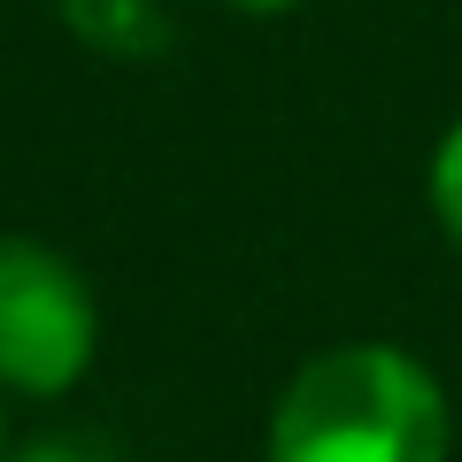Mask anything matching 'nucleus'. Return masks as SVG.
Returning <instances> with one entry per match:
<instances>
[{"mask_svg":"<svg viewBox=\"0 0 462 462\" xmlns=\"http://www.w3.org/2000/svg\"><path fill=\"white\" fill-rule=\"evenodd\" d=\"M263 462H455V401L401 339H331L278 385Z\"/></svg>","mask_w":462,"mask_h":462,"instance_id":"f257e3e1","label":"nucleus"},{"mask_svg":"<svg viewBox=\"0 0 462 462\" xmlns=\"http://www.w3.org/2000/svg\"><path fill=\"white\" fill-rule=\"evenodd\" d=\"M93 355H100L93 278L54 239L0 231V393L62 401L85 385Z\"/></svg>","mask_w":462,"mask_h":462,"instance_id":"f03ea898","label":"nucleus"},{"mask_svg":"<svg viewBox=\"0 0 462 462\" xmlns=\"http://www.w3.org/2000/svg\"><path fill=\"white\" fill-rule=\"evenodd\" d=\"M54 16L85 54H108V62H154L170 47L162 0H54Z\"/></svg>","mask_w":462,"mask_h":462,"instance_id":"7ed1b4c3","label":"nucleus"},{"mask_svg":"<svg viewBox=\"0 0 462 462\" xmlns=\"http://www.w3.org/2000/svg\"><path fill=\"white\" fill-rule=\"evenodd\" d=\"M424 208H431V224H439V239L462 254V116L424 154Z\"/></svg>","mask_w":462,"mask_h":462,"instance_id":"20e7f679","label":"nucleus"},{"mask_svg":"<svg viewBox=\"0 0 462 462\" xmlns=\"http://www.w3.org/2000/svg\"><path fill=\"white\" fill-rule=\"evenodd\" d=\"M8 462H108L93 439H78V431H47V439H23L8 447Z\"/></svg>","mask_w":462,"mask_h":462,"instance_id":"39448f33","label":"nucleus"},{"mask_svg":"<svg viewBox=\"0 0 462 462\" xmlns=\"http://www.w3.org/2000/svg\"><path fill=\"white\" fill-rule=\"evenodd\" d=\"M231 16H254V23H270V16H293V8H309V0H224Z\"/></svg>","mask_w":462,"mask_h":462,"instance_id":"423d86ee","label":"nucleus"},{"mask_svg":"<svg viewBox=\"0 0 462 462\" xmlns=\"http://www.w3.org/2000/svg\"><path fill=\"white\" fill-rule=\"evenodd\" d=\"M0 462H8V409H0Z\"/></svg>","mask_w":462,"mask_h":462,"instance_id":"0eeeda50","label":"nucleus"}]
</instances>
